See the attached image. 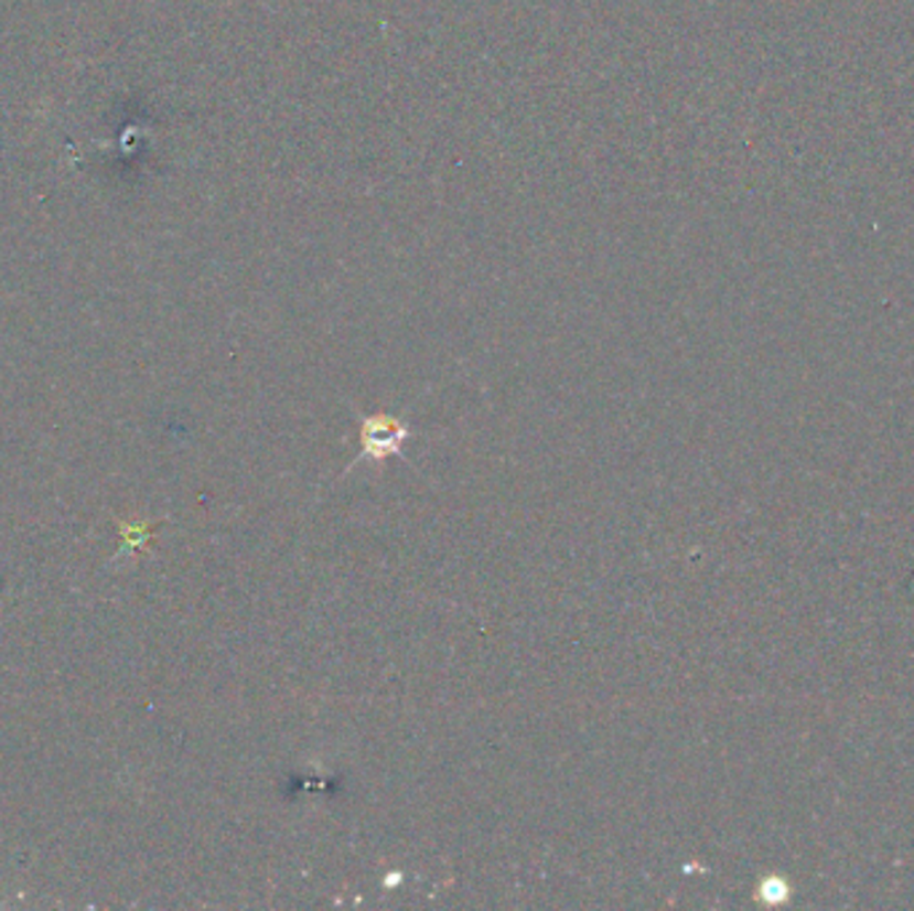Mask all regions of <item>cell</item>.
Here are the masks:
<instances>
[{
    "label": "cell",
    "instance_id": "1",
    "mask_svg": "<svg viewBox=\"0 0 914 911\" xmlns=\"http://www.w3.org/2000/svg\"><path fill=\"white\" fill-rule=\"evenodd\" d=\"M407 439V428L394 417H367L362 428L364 454L375 460H386L388 454L399 452Z\"/></svg>",
    "mask_w": 914,
    "mask_h": 911
}]
</instances>
